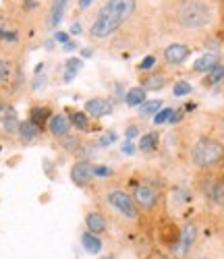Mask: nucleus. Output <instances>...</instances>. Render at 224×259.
<instances>
[{"mask_svg":"<svg viewBox=\"0 0 224 259\" xmlns=\"http://www.w3.org/2000/svg\"><path fill=\"white\" fill-rule=\"evenodd\" d=\"M135 11H137V0H106L94 15V21L87 31L89 37L98 41L112 37L135 15Z\"/></svg>","mask_w":224,"mask_h":259,"instance_id":"1","label":"nucleus"},{"mask_svg":"<svg viewBox=\"0 0 224 259\" xmlns=\"http://www.w3.org/2000/svg\"><path fill=\"white\" fill-rule=\"evenodd\" d=\"M172 19L181 29L197 31L212 23L214 11L206 0H178L172 11Z\"/></svg>","mask_w":224,"mask_h":259,"instance_id":"2","label":"nucleus"},{"mask_svg":"<svg viewBox=\"0 0 224 259\" xmlns=\"http://www.w3.org/2000/svg\"><path fill=\"white\" fill-rule=\"evenodd\" d=\"M106 207L125 222H137L139 220V205L135 203L131 193H127L121 187H110L104 193Z\"/></svg>","mask_w":224,"mask_h":259,"instance_id":"3","label":"nucleus"},{"mask_svg":"<svg viewBox=\"0 0 224 259\" xmlns=\"http://www.w3.org/2000/svg\"><path fill=\"white\" fill-rule=\"evenodd\" d=\"M224 160V145L214 137H199L191 147V162L201 170H210Z\"/></svg>","mask_w":224,"mask_h":259,"instance_id":"4","label":"nucleus"},{"mask_svg":"<svg viewBox=\"0 0 224 259\" xmlns=\"http://www.w3.org/2000/svg\"><path fill=\"white\" fill-rule=\"evenodd\" d=\"M133 199L139 205V209H145V211H152L160 201V191L154 183L150 181H141L135 185V191H133Z\"/></svg>","mask_w":224,"mask_h":259,"instance_id":"5","label":"nucleus"},{"mask_svg":"<svg viewBox=\"0 0 224 259\" xmlns=\"http://www.w3.org/2000/svg\"><path fill=\"white\" fill-rule=\"evenodd\" d=\"M94 179V164L89 160H77L71 168V181L77 187H87Z\"/></svg>","mask_w":224,"mask_h":259,"instance_id":"6","label":"nucleus"},{"mask_svg":"<svg viewBox=\"0 0 224 259\" xmlns=\"http://www.w3.org/2000/svg\"><path fill=\"white\" fill-rule=\"evenodd\" d=\"M71 128H73V122H71V118L66 116L64 112H56V114H52L50 120H48V131H50V135L56 137V139L69 135Z\"/></svg>","mask_w":224,"mask_h":259,"instance_id":"7","label":"nucleus"},{"mask_svg":"<svg viewBox=\"0 0 224 259\" xmlns=\"http://www.w3.org/2000/svg\"><path fill=\"white\" fill-rule=\"evenodd\" d=\"M195 239H197V228H195L193 224H185V226L181 228V234H178L176 245L172 247L174 253H176V255H185V253L193 247Z\"/></svg>","mask_w":224,"mask_h":259,"instance_id":"8","label":"nucleus"},{"mask_svg":"<svg viewBox=\"0 0 224 259\" xmlns=\"http://www.w3.org/2000/svg\"><path fill=\"white\" fill-rule=\"evenodd\" d=\"M189 54H191V50L185 44H170L164 48V60H166V64H172V67L183 64L189 58Z\"/></svg>","mask_w":224,"mask_h":259,"instance_id":"9","label":"nucleus"},{"mask_svg":"<svg viewBox=\"0 0 224 259\" xmlns=\"http://www.w3.org/2000/svg\"><path fill=\"white\" fill-rule=\"evenodd\" d=\"M112 110H115V106H112L106 98H92V100L85 102V112L94 118L108 116V114H112Z\"/></svg>","mask_w":224,"mask_h":259,"instance_id":"10","label":"nucleus"},{"mask_svg":"<svg viewBox=\"0 0 224 259\" xmlns=\"http://www.w3.org/2000/svg\"><path fill=\"white\" fill-rule=\"evenodd\" d=\"M206 197L214 205L224 207V177H216L206 185Z\"/></svg>","mask_w":224,"mask_h":259,"instance_id":"11","label":"nucleus"},{"mask_svg":"<svg viewBox=\"0 0 224 259\" xmlns=\"http://www.w3.org/2000/svg\"><path fill=\"white\" fill-rule=\"evenodd\" d=\"M69 3H71V0H52L50 11H48V21H46L48 27H58L60 25V21H62L66 9H69Z\"/></svg>","mask_w":224,"mask_h":259,"instance_id":"12","label":"nucleus"},{"mask_svg":"<svg viewBox=\"0 0 224 259\" xmlns=\"http://www.w3.org/2000/svg\"><path fill=\"white\" fill-rule=\"evenodd\" d=\"M85 226H87L89 232H94V234H104L106 228H108V222L104 218V213L92 209V211L85 213Z\"/></svg>","mask_w":224,"mask_h":259,"instance_id":"13","label":"nucleus"},{"mask_svg":"<svg viewBox=\"0 0 224 259\" xmlns=\"http://www.w3.org/2000/svg\"><path fill=\"white\" fill-rule=\"evenodd\" d=\"M218 62H220V54L218 52H206L193 62V71L195 73H210Z\"/></svg>","mask_w":224,"mask_h":259,"instance_id":"14","label":"nucleus"},{"mask_svg":"<svg viewBox=\"0 0 224 259\" xmlns=\"http://www.w3.org/2000/svg\"><path fill=\"white\" fill-rule=\"evenodd\" d=\"M42 133V126H38L33 120H23L19 124V139L23 141V143H29V141H35Z\"/></svg>","mask_w":224,"mask_h":259,"instance_id":"15","label":"nucleus"},{"mask_svg":"<svg viewBox=\"0 0 224 259\" xmlns=\"http://www.w3.org/2000/svg\"><path fill=\"white\" fill-rule=\"evenodd\" d=\"M166 85V77L162 73H147L141 77V88L145 92H160Z\"/></svg>","mask_w":224,"mask_h":259,"instance_id":"16","label":"nucleus"},{"mask_svg":"<svg viewBox=\"0 0 224 259\" xmlns=\"http://www.w3.org/2000/svg\"><path fill=\"white\" fill-rule=\"evenodd\" d=\"M147 100V92L141 88H131L127 94H125V104L129 106V108H139L143 102Z\"/></svg>","mask_w":224,"mask_h":259,"instance_id":"17","label":"nucleus"},{"mask_svg":"<svg viewBox=\"0 0 224 259\" xmlns=\"http://www.w3.org/2000/svg\"><path fill=\"white\" fill-rule=\"evenodd\" d=\"M81 245H83V249H85L87 253H92V255H96V253L102 251V241L98 239V234L89 232V230L81 232Z\"/></svg>","mask_w":224,"mask_h":259,"instance_id":"18","label":"nucleus"},{"mask_svg":"<svg viewBox=\"0 0 224 259\" xmlns=\"http://www.w3.org/2000/svg\"><path fill=\"white\" fill-rule=\"evenodd\" d=\"M50 116H52V110H50L48 106H33L31 110H29V120H33L42 128H44V124L50 120Z\"/></svg>","mask_w":224,"mask_h":259,"instance_id":"19","label":"nucleus"},{"mask_svg":"<svg viewBox=\"0 0 224 259\" xmlns=\"http://www.w3.org/2000/svg\"><path fill=\"white\" fill-rule=\"evenodd\" d=\"M19 120H17V114L15 110L7 112V114H0V126H3V131L7 135H17L19 133Z\"/></svg>","mask_w":224,"mask_h":259,"instance_id":"20","label":"nucleus"},{"mask_svg":"<svg viewBox=\"0 0 224 259\" xmlns=\"http://www.w3.org/2000/svg\"><path fill=\"white\" fill-rule=\"evenodd\" d=\"M158 143H160V135L156 133V131H150V133H145V135L141 137L139 149H141L143 154H152V152H156V149H158Z\"/></svg>","mask_w":224,"mask_h":259,"instance_id":"21","label":"nucleus"},{"mask_svg":"<svg viewBox=\"0 0 224 259\" xmlns=\"http://www.w3.org/2000/svg\"><path fill=\"white\" fill-rule=\"evenodd\" d=\"M58 143H60V147L64 149L66 154H77L79 152V147H81V139H79V135H73V133H69V135H64V137H60L58 139Z\"/></svg>","mask_w":224,"mask_h":259,"instance_id":"22","label":"nucleus"},{"mask_svg":"<svg viewBox=\"0 0 224 259\" xmlns=\"http://www.w3.org/2000/svg\"><path fill=\"white\" fill-rule=\"evenodd\" d=\"M71 116V122H73V126L75 128H79L81 133H85V131H89V114L87 112H79V110H66Z\"/></svg>","mask_w":224,"mask_h":259,"instance_id":"23","label":"nucleus"},{"mask_svg":"<svg viewBox=\"0 0 224 259\" xmlns=\"http://www.w3.org/2000/svg\"><path fill=\"white\" fill-rule=\"evenodd\" d=\"M81 67H83V60H81V58H75V56H73V58H69V60L64 62V77H62V79H64L66 83L73 81V79H75V75L81 71Z\"/></svg>","mask_w":224,"mask_h":259,"instance_id":"24","label":"nucleus"},{"mask_svg":"<svg viewBox=\"0 0 224 259\" xmlns=\"http://www.w3.org/2000/svg\"><path fill=\"white\" fill-rule=\"evenodd\" d=\"M222 79H224V64H222V62H218L216 67L208 73V77L204 79V85H206V88H212V85L220 83Z\"/></svg>","mask_w":224,"mask_h":259,"instance_id":"25","label":"nucleus"},{"mask_svg":"<svg viewBox=\"0 0 224 259\" xmlns=\"http://www.w3.org/2000/svg\"><path fill=\"white\" fill-rule=\"evenodd\" d=\"M162 108V100H145L139 106V114L141 116H154Z\"/></svg>","mask_w":224,"mask_h":259,"instance_id":"26","label":"nucleus"},{"mask_svg":"<svg viewBox=\"0 0 224 259\" xmlns=\"http://www.w3.org/2000/svg\"><path fill=\"white\" fill-rule=\"evenodd\" d=\"M191 92H193V88H191L189 81H176L174 88H172V94H174L176 98H185V96H189Z\"/></svg>","mask_w":224,"mask_h":259,"instance_id":"27","label":"nucleus"},{"mask_svg":"<svg viewBox=\"0 0 224 259\" xmlns=\"http://www.w3.org/2000/svg\"><path fill=\"white\" fill-rule=\"evenodd\" d=\"M96 143H81L79 152H77V158L79 160H92V156L96 154Z\"/></svg>","mask_w":224,"mask_h":259,"instance_id":"28","label":"nucleus"},{"mask_svg":"<svg viewBox=\"0 0 224 259\" xmlns=\"http://www.w3.org/2000/svg\"><path fill=\"white\" fill-rule=\"evenodd\" d=\"M172 108H160V110L158 112H156L154 114V122L156 124H162V122H168L170 120V116H172Z\"/></svg>","mask_w":224,"mask_h":259,"instance_id":"29","label":"nucleus"},{"mask_svg":"<svg viewBox=\"0 0 224 259\" xmlns=\"http://www.w3.org/2000/svg\"><path fill=\"white\" fill-rule=\"evenodd\" d=\"M115 141H117V133H115V131H106L104 135L98 137L96 145H98V147H108V145H112Z\"/></svg>","mask_w":224,"mask_h":259,"instance_id":"30","label":"nucleus"},{"mask_svg":"<svg viewBox=\"0 0 224 259\" xmlns=\"http://www.w3.org/2000/svg\"><path fill=\"white\" fill-rule=\"evenodd\" d=\"M11 71H13L11 62H9V60H5V58H0V83L9 81V77H11Z\"/></svg>","mask_w":224,"mask_h":259,"instance_id":"31","label":"nucleus"},{"mask_svg":"<svg viewBox=\"0 0 224 259\" xmlns=\"http://www.w3.org/2000/svg\"><path fill=\"white\" fill-rule=\"evenodd\" d=\"M154 64H156V56H154V54H147V56L139 62V71H152Z\"/></svg>","mask_w":224,"mask_h":259,"instance_id":"32","label":"nucleus"},{"mask_svg":"<svg viewBox=\"0 0 224 259\" xmlns=\"http://www.w3.org/2000/svg\"><path fill=\"white\" fill-rule=\"evenodd\" d=\"M0 39L3 41H19V35H17V31H9V29H3L0 27Z\"/></svg>","mask_w":224,"mask_h":259,"instance_id":"33","label":"nucleus"},{"mask_svg":"<svg viewBox=\"0 0 224 259\" xmlns=\"http://www.w3.org/2000/svg\"><path fill=\"white\" fill-rule=\"evenodd\" d=\"M94 177H112V168L110 166H94Z\"/></svg>","mask_w":224,"mask_h":259,"instance_id":"34","label":"nucleus"},{"mask_svg":"<svg viewBox=\"0 0 224 259\" xmlns=\"http://www.w3.org/2000/svg\"><path fill=\"white\" fill-rule=\"evenodd\" d=\"M54 41H58V44H66V41H71V33L69 31H54Z\"/></svg>","mask_w":224,"mask_h":259,"instance_id":"35","label":"nucleus"},{"mask_svg":"<svg viewBox=\"0 0 224 259\" xmlns=\"http://www.w3.org/2000/svg\"><path fill=\"white\" fill-rule=\"evenodd\" d=\"M125 135H127V139H129V141H131V139H135V137L139 135V126H137V124L127 126V133H125Z\"/></svg>","mask_w":224,"mask_h":259,"instance_id":"36","label":"nucleus"},{"mask_svg":"<svg viewBox=\"0 0 224 259\" xmlns=\"http://www.w3.org/2000/svg\"><path fill=\"white\" fill-rule=\"evenodd\" d=\"M135 152H137V149H135V145H133V143L127 139V141L123 143V154H125V156H133Z\"/></svg>","mask_w":224,"mask_h":259,"instance_id":"37","label":"nucleus"},{"mask_svg":"<svg viewBox=\"0 0 224 259\" xmlns=\"http://www.w3.org/2000/svg\"><path fill=\"white\" fill-rule=\"evenodd\" d=\"M183 114H185V110H174L168 122H172V124H174V122H178V120H181V118H183Z\"/></svg>","mask_w":224,"mask_h":259,"instance_id":"38","label":"nucleus"},{"mask_svg":"<svg viewBox=\"0 0 224 259\" xmlns=\"http://www.w3.org/2000/svg\"><path fill=\"white\" fill-rule=\"evenodd\" d=\"M92 3H94V0H77V11H85Z\"/></svg>","mask_w":224,"mask_h":259,"instance_id":"39","label":"nucleus"},{"mask_svg":"<svg viewBox=\"0 0 224 259\" xmlns=\"http://www.w3.org/2000/svg\"><path fill=\"white\" fill-rule=\"evenodd\" d=\"M44 81H46V77H35V81H33V85H31V90H40L42 88V85H44Z\"/></svg>","mask_w":224,"mask_h":259,"instance_id":"40","label":"nucleus"},{"mask_svg":"<svg viewBox=\"0 0 224 259\" xmlns=\"http://www.w3.org/2000/svg\"><path fill=\"white\" fill-rule=\"evenodd\" d=\"M77 48L75 41H66V44H62V52H73Z\"/></svg>","mask_w":224,"mask_h":259,"instance_id":"41","label":"nucleus"},{"mask_svg":"<svg viewBox=\"0 0 224 259\" xmlns=\"http://www.w3.org/2000/svg\"><path fill=\"white\" fill-rule=\"evenodd\" d=\"M69 33H71V35H79V33H81V23H73L71 29H69Z\"/></svg>","mask_w":224,"mask_h":259,"instance_id":"42","label":"nucleus"},{"mask_svg":"<svg viewBox=\"0 0 224 259\" xmlns=\"http://www.w3.org/2000/svg\"><path fill=\"white\" fill-rule=\"evenodd\" d=\"M40 3H38V0H25V3H23V9H35Z\"/></svg>","mask_w":224,"mask_h":259,"instance_id":"43","label":"nucleus"},{"mask_svg":"<svg viewBox=\"0 0 224 259\" xmlns=\"http://www.w3.org/2000/svg\"><path fill=\"white\" fill-rule=\"evenodd\" d=\"M92 54H94V52H92V48H83V50H81V56H83V58H89Z\"/></svg>","mask_w":224,"mask_h":259,"instance_id":"44","label":"nucleus"},{"mask_svg":"<svg viewBox=\"0 0 224 259\" xmlns=\"http://www.w3.org/2000/svg\"><path fill=\"white\" fill-rule=\"evenodd\" d=\"M102 259H115V257H102Z\"/></svg>","mask_w":224,"mask_h":259,"instance_id":"45","label":"nucleus"},{"mask_svg":"<svg viewBox=\"0 0 224 259\" xmlns=\"http://www.w3.org/2000/svg\"><path fill=\"white\" fill-rule=\"evenodd\" d=\"M220 37H222V39H224V33H222V35H220Z\"/></svg>","mask_w":224,"mask_h":259,"instance_id":"46","label":"nucleus"}]
</instances>
